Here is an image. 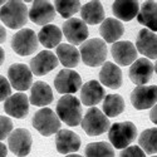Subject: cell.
Returning <instances> with one entry per match:
<instances>
[{"instance_id": "cell-1", "label": "cell", "mask_w": 157, "mask_h": 157, "mask_svg": "<svg viewBox=\"0 0 157 157\" xmlns=\"http://www.w3.org/2000/svg\"><path fill=\"white\" fill-rule=\"evenodd\" d=\"M57 114L60 121L71 127L82 123V104L79 99L72 94L60 97L57 103Z\"/></svg>"}, {"instance_id": "cell-2", "label": "cell", "mask_w": 157, "mask_h": 157, "mask_svg": "<svg viewBox=\"0 0 157 157\" xmlns=\"http://www.w3.org/2000/svg\"><path fill=\"white\" fill-rule=\"evenodd\" d=\"M2 21L10 29H19L28 21V8L23 2H8L2 6Z\"/></svg>"}, {"instance_id": "cell-3", "label": "cell", "mask_w": 157, "mask_h": 157, "mask_svg": "<svg viewBox=\"0 0 157 157\" xmlns=\"http://www.w3.org/2000/svg\"><path fill=\"white\" fill-rule=\"evenodd\" d=\"M81 57L88 67H99L107 58V44L102 39L93 38L81 45Z\"/></svg>"}, {"instance_id": "cell-4", "label": "cell", "mask_w": 157, "mask_h": 157, "mask_svg": "<svg viewBox=\"0 0 157 157\" xmlns=\"http://www.w3.org/2000/svg\"><path fill=\"white\" fill-rule=\"evenodd\" d=\"M137 137V127L129 121L113 123L108 131V138L113 147L124 150Z\"/></svg>"}, {"instance_id": "cell-5", "label": "cell", "mask_w": 157, "mask_h": 157, "mask_svg": "<svg viewBox=\"0 0 157 157\" xmlns=\"http://www.w3.org/2000/svg\"><path fill=\"white\" fill-rule=\"evenodd\" d=\"M32 123L38 132L45 137L52 136L53 133H57L60 131V120L58 114L48 107L35 112Z\"/></svg>"}, {"instance_id": "cell-6", "label": "cell", "mask_w": 157, "mask_h": 157, "mask_svg": "<svg viewBox=\"0 0 157 157\" xmlns=\"http://www.w3.org/2000/svg\"><path fill=\"white\" fill-rule=\"evenodd\" d=\"M82 128L88 136H99L111 128L107 116L97 107L89 108L83 117Z\"/></svg>"}, {"instance_id": "cell-7", "label": "cell", "mask_w": 157, "mask_h": 157, "mask_svg": "<svg viewBox=\"0 0 157 157\" xmlns=\"http://www.w3.org/2000/svg\"><path fill=\"white\" fill-rule=\"evenodd\" d=\"M38 36L32 29H21L13 36L11 48L19 56H29L38 49Z\"/></svg>"}, {"instance_id": "cell-8", "label": "cell", "mask_w": 157, "mask_h": 157, "mask_svg": "<svg viewBox=\"0 0 157 157\" xmlns=\"http://www.w3.org/2000/svg\"><path fill=\"white\" fill-rule=\"evenodd\" d=\"M8 78L13 88H15L18 90H27L32 87L33 72L28 65L17 63L9 67Z\"/></svg>"}, {"instance_id": "cell-9", "label": "cell", "mask_w": 157, "mask_h": 157, "mask_svg": "<svg viewBox=\"0 0 157 157\" xmlns=\"http://www.w3.org/2000/svg\"><path fill=\"white\" fill-rule=\"evenodd\" d=\"M54 87L62 94L75 93L82 87V78L72 69H62L54 79Z\"/></svg>"}, {"instance_id": "cell-10", "label": "cell", "mask_w": 157, "mask_h": 157, "mask_svg": "<svg viewBox=\"0 0 157 157\" xmlns=\"http://www.w3.org/2000/svg\"><path fill=\"white\" fill-rule=\"evenodd\" d=\"M131 102L136 109H147L157 104V86H138L131 93Z\"/></svg>"}, {"instance_id": "cell-11", "label": "cell", "mask_w": 157, "mask_h": 157, "mask_svg": "<svg viewBox=\"0 0 157 157\" xmlns=\"http://www.w3.org/2000/svg\"><path fill=\"white\" fill-rule=\"evenodd\" d=\"M32 143V135L25 128H17L8 137L9 148L13 151V153L19 157H25L30 152Z\"/></svg>"}, {"instance_id": "cell-12", "label": "cell", "mask_w": 157, "mask_h": 157, "mask_svg": "<svg viewBox=\"0 0 157 157\" xmlns=\"http://www.w3.org/2000/svg\"><path fill=\"white\" fill-rule=\"evenodd\" d=\"M63 33L67 40L72 43V45L84 43L89 34L87 24L77 18H71L63 24Z\"/></svg>"}, {"instance_id": "cell-13", "label": "cell", "mask_w": 157, "mask_h": 157, "mask_svg": "<svg viewBox=\"0 0 157 157\" xmlns=\"http://www.w3.org/2000/svg\"><path fill=\"white\" fill-rule=\"evenodd\" d=\"M112 57L114 62L120 65H129L133 64L137 60V48L133 45V43H131L128 40L123 42H117L112 44L111 48Z\"/></svg>"}, {"instance_id": "cell-14", "label": "cell", "mask_w": 157, "mask_h": 157, "mask_svg": "<svg viewBox=\"0 0 157 157\" xmlns=\"http://www.w3.org/2000/svg\"><path fill=\"white\" fill-rule=\"evenodd\" d=\"M29 18L33 23L36 25H48L52 20L56 18V6L49 2H34L30 11H29Z\"/></svg>"}, {"instance_id": "cell-15", "label": "cell", "mask_w": 157, "mask_h": 157, "mask_svg": "<svg viewBox=\"0 0 157 157\" xmlns=\"http://www.w3.org/2000/svg\"><path fill=\"white\" fill-rule=\"evenodd\" d=\"M58 62L59 59L54 53L49 50H43L32 59L30 69L35 75H44L50 71H53L59 64Z\"/></svg>"}, {"instance_id": "cell-16", "label": "cell", "mask_w": 157, "mask_h": 157, "mask_svg": "<svg viewBox=\"0 0 157 157\" xmlns=\"http://www.w3.org/2000/svg\"><path fill=\"white\" fill-rule=\"evenodd\" d=\"M153 74V65L146 58L137 59L129 68V79L137 86H145Z\"/></svg>"}, {"instance_id": "cell-17", "label": "cell", "mask_w": 157, "mask_h": 157, "mask_svg": "<svg viewBox=\"0 0 157 157\" xmlns=\"http://www.w3.org/2000/svg\"><path fill=\"white\" fill-rule=\"evenodd\" d=\"M4 111L14 118H24L29 112V99L25 93H15L4 103Z\"/></svg>"}, {"instance_id": "cell-18", "label": "cell", "mask_w": 157, "mask_h": 157, "mask_svg": "<svg viewBox=\"0 0 157 157\" xmlns=\"http://www.w3.org/2000/svg\"><path fill=\"white\" fill-rule=\"evenodd\" d=\"M137 52L146 56L147 58H157V35L150 29L140 30L136 39Z\"/></svg>"}, {"instance_id": "cell-19", "label": "cell", "mask_w": 157, "mask_h": 157, "mask_svg": "<svg viewBox=\"0 0 157 157\" xmlns=\"http://www.w3.org/2000/svg\"><path fill=\"white\" fill-rule=\"evenodd\" d=\"M56 146L60 153L77 152L81 147V138L69 129H60L56 135Z\"/></svg>"}, {"instance_id": "cell-20", "label": "cell", "mask_w": 157, "mask_h": 157, "mask_svg": "<svg viewBox=\"0 0 157 157\" xmlns=\"http://www.w3.org/2000/svg\"><path fill=\"white\" fill-rule=\"evenodd\" d=\"M99 79L103 86L112 89H118L122 86V72L118 65L111 62H106L99 72Z\"/></svg>"}, {"instance_id": "cell-21", "label": "cell", "mask_w": 157, "mask_h": 157, "mask_svg": "<svg viewBox=\"0 0 157 157\" xmlns=\"http://www.w3.org/2000/svg\"><path fill=\"white\" fill-rule=\"evenodd\" d=\"M106 92L102 87V84L97 81H89L87 82L83 87H82V90H81V99H82V103L84 106H96L98 104Z\"/></svg>"}, {"instance_id": "cell-22", "label": "cell", "mask_w": 157, "mask_h": 157, "mask_svg": "<svg viewBox=\"0 0 157 157\" xmlns=\"http://www.w3.org/2000/svg\"><path fill=\"white\" fill-rule=\"evenodd\" d=\"M123 33H124L123 24L120 20L113 18H107L99 27V34L107 43H112V44L117 43V40L123 35Z\"/></svg>"}, {"instance_id": "cell-23", "label": "cell", "mask_w": 157, "mask_h": 157, "mask_svg": "<svg viewBox=\"0 0 157 157\" xmlns=\"http://www.w3.org/2000/svg\"><path fill=\"white\" fill-rule=\"evenodd\" d=\"M53 102V92L48 83L38 81L32 87L30 93V103L38 107L48 106Z\"/></svg>"}, {"instance_id": "cell-24", "label": "cell", "mask_w": 157, "mask_h": 157, "mask_svg": "<svg viewBox=\"0 0 157 157\" xmlns=\"http://www.w3.org/2000/svg\"><path fill=\"white\" fill-rule=\"evenodd\" d=\"M112 10L113 14L123 20V21H129L132 20L136 15H138L140 13V4L136 0H117L112 5Z\"/></svg>"}, {"instance_id": "cell-25", "label": "cell", "mask_w": 157, "mask_h": 157, "mask_svg": "<svg viewBox=\"0 0 157 157\" xmlns=\"http://www.w3.org/2000/svg\"><path fill=\"white\" fill-rule=\"evenodd\" d=\"M81 17L84 23L90 25L102 24L104 20V9L101 2H89L84 4L81 9Z\"/></svg>"}, {"instance_id": "cell-26", "label": "cell", "mask_w": 157, "mask_h": 157, "mask_svg": "<svg viewBox=\"0 0 157 157\" xmlns=\"http://www.w3.org/2000/svg\"><path fill=\"white\" fill-rule=\"evenodd\" d=\"M137 20L140 24L147 27L151 32H157V3H143L137 15Z\"/></svg>"}, {"instance_id": "cell-27", "label": "cell", "mask_w": 157, "mask_h": 157, "mask_svg": "<svg viewBox=\"0 0 157 157\" xmlns=\"http://www.w3.org/2000/svg\"><path fill=\"white\" fill-rule=\"evenodd\" d=\"M57 57L59 62L67 68H74L81 60V54L78 49L72 44H59L57 47Z\"/></svg>"}, {"instance_id": "cell-28", "label": "cell", "mask_w": 157, "mask_h": 157, "mask_svg": "<svg viewBox=\"0 0 157 157\" xmlns=\"http://www.w3.org/2000/svg\"><path fill=\"white\" fill-rule=\"evenodd\" d=\"M38 39L45 48L50 49L59 45L62 39V32L57 25L48 24L40 29V32L38 34Z\"/></svg>"}, {"instance_id": "cell-29", "label": "cell", "mask_w": 157, "mask_h": 157, "mask_svg": "<svg viewBox=\"0 0 157 157\" xmlns=\"http://www.w3.org/2000/svg\"><path fill=\"white\" fill-rule=\"evenodd\" d=\"M124 109V101L120 94H107L103 101V112L107 117H117Z\"/></svg>"}, {"instance_id": "cell-30", "label": "cell", "mask_w": 157, "mask_h": 157, "mask_svg": "<svg viewBox=\"0 0 157 157\" xmlns=\"http://www.w3.org/2000/svg\"><path fill=\"white\" fill-rule=\"evenodd\" d=\"M138 143L146 153H157V127L143 131L138 137Z\"/></svg>"}, {"instance_id": "cell-31", "label": "cell", "mask_w": 157, "mask_h": 157, "mask_svg": "<svg viewBox=\"0 0 157 157\" xmlns=\"http://www.w3.org/2000/svg\"><path fill=\"white\" fill-rule=\"evenodd\" d=\"M86 157H114L112 145L107 142H92L88 143L84 150Z\"/></svg>"}, {"instance_id": "cell-32", "label": "cell", "mask_w": 157, "mask_h": 157, "mask_svg": "<svg viewBox=\"0 0 157 157\" xmlns=\"http://www.w3.org/2000/svg\"><path fill=\"white\" fill-rule=\"evenodd\" d=\"M54 6L59 14L68 20L78 10L82 9L81 2H78V0H57L54 2Z\"/></svg>"}, {"instance_id": "cell-33", "label": "cell", "mask_w": 157, "mask_h": 157, "mask_svg": "<svg viewBox=\"0 0 157 157\" xmlns=\"http://www.w3.org/2000/svg\"><path fill=\"white\" fill-rule=\"evenodd\" d=\"M11 129H13V123L10 118L2 116V118H0V140L3 141L6 137H9L11 135Z\"/></svg>"}, {"instance_id": "cell-34", "label": "cell", "mask_w": 157, "mask_h": 157, "mask_svg": "<svg viewBox=\"0 0 157 157\" xmlns=\"http://www.w3.org/2000/svg\"><path fill=\"white\" fill-rule=\"evenodd\" d=\"M120 157H146V152L140 146H129L120 153Z\"/></svg>"}, {"instance_id": "cell-35", "label": "cell", "mask_w": 157, "mask_h": 157, "mask_svg": "<svg viewBox=\"0 0 157 157\" xmlns=\"http://www.w3.org/2000/svg\"><path fill=\"white\" fill-rule=\"evenodd\" d=\"M10 93H11V84L10 82H8L5 77L2 75L0 77V99H2V102L11 97Z\"/></svg>"}, {"instance_id": "cell-36", "label": "cell", "mask_w": 157, "mask_h": 157, "mask_svg": "<svg viewBox=\"0 0 157 157\" xmlns=\"http://www.w3.org/2000/svg\"><path fill=\"white\" fill-rule=\"evenodd\" d=\"M150 120L153 122V123H156L157 124V104L156 106L151 109V112H150Z\"/></svg>"}, {"instance_id": "cell-37", "label": "cell", "mask_w": 157, "mask_h": 157, "mask_svg": "<svg viewBox=\"0 0 157 157\" xmlns=\"http://www.w3.org/2000/svg\"><path fill=\"white\" fill-rule=\"evenodd\" d=\"M0 151H2V156H0V157H5L6 156V146L4 145V143L0 145Z\"/></svg>"}, {"instance_id": "cell-38", "label": "cell", "mask_w": 157, "mask_h": 157, "mask_svg": "<svg viewBox=\"0 0 157 157\" xmlns=\"http://www.w3.org/2000/svg\"><path fill=\"white\" fill-rule=\"evenodd\" d=\"M0 33H2V43H3V42L5 40V33H6L3 27H2V29H0Z\"/></svg>"}, {"instance_id": "cell-39", "label": "cell", "mask_w": 157, "mask_h": 157, "mask_svg": "<svg viewBox=\"0 0 157 157\" xmlns=\"http://www.w3.org/2000/svg\"><path fill=\"white\" fill-rule=\"evenodd\" d=\"M65 157H83V156H81V155H75V153H73V155H68V156H65Z\"/></svg>"}, {"instance_id": "cell-40", "label": "cell", "mask_w": 157, "mask_h": 157, "mask_svg": "<svg viewBox=\"0 0 157 157\" xmlns=\"http://www.w3.org/2000/svg\"><path fill=\"white\" fill-rule=\"evenodd\" d=\"M0 53H2V62H3V59H4V50L2 49V50H0Z\"/></svg>"}, {"instance_id": "cell-41", "label": "cell", "mask_w": 157, "mask_h": 157, "mask_svg": "<svg viewBox=\"0 0 157 157\" xmlns=\"http://www.w3.org/2000/svg\"><path fill=\"white\" fill-rule=\"evenodd\" d=\"M155 72L157 73V62H156V64H155Z\"/></svg>"}, {"instance_id": "cell-42", "label": "cell", "mask_w": 157, "mask_h": 157, "mask_svg": "<svg viewBox=\"0 0 157 157\" xmlns=\"http://www.w3.org/2000/svg\"><path fill=\"white\" fill-rule=\"evenodd\" d=\"M152 157H157V156H152Z\"/></svg>"}]
</instances>
